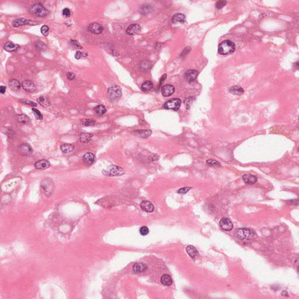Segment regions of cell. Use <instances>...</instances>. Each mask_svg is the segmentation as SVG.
Instances as JSON below:
<instances>
[{
    "label": "cell",
    "instance_id": "16",
    "mask_svg": "<svg viewBox=\"0 0 299 299\" xmlns=\"http://www.w3.org/2000/svg\"><path fill=\"white\" fill-rule=\"evenodd\" d=\"M50 166V162L46 160H40L35 164V167L38 170H46L49 168Z\"/></svg>",
    "mask_w": 299,
    "mask_h": 299
},
{
    "label": "cell",
    "instance_id": "20",
    "mask_svg": "<svg viewBox=\"0 0 299 299\" xmlns=\"http://www.w3.org/2000/svg\"><path fill=\"white\" fill-rule=\"evenodd\" d=\"M19 48V46L11 42H7L4 46V49L8 52H14L16 51Z\"/></svg>",
    "mask_w": 299,
    "mask_h": 299
},
{
    "label": "cell",
    "instance_id": "22",
    "mask_svg": "<svg viewBox=\"0 0 299 299\" xmlns=\"http://www.w3.org/2000/svg\"><path fill=\"white\" fill-rule=\"evenodd\" d=\"M38 102L44 108H49L51 106V102L49 98L45 96H41L37 99Z\"/></svg>",
    "mask_w": 299,
    "mask_h": 299
},
{
    "label": "cell",
    "instance_id": "27",
    "mask_svg": "<svg viewBox=\"0 0 299 299\" xmlns=\"http://www.w3.org/2000/svg\"><path fill=\"white\" fill-rule=\"evenodd\" d=\"M135 134L141 138H147L151 136L152 132L150 130H136L135 131Z\"/></svg>",
    "mask_w": 299,
    "mask_h": 299
},
{
    "label": "cell",
    "instance_id": "33",
    "mask_svg": "<svg viewBox=\"0 0 299 299\" xmlns=\"http://www.w3.org/2000/svg\"><path fill=\"white\" fill-rule=\"evenodd\" d=\"M153 88V84L151 81H147L145 82L141 87V89L143 91H149Z\"/></svg>",
    "mask_w": 299,
    "mask_h": 299
},
{
    "label": "cell",
    "instance_id": "41",
    "mask_svg": "<svg viewBox=\"0 0 299 299\" xmlns=\"http://www.w3.org/2000/svg\"><path fill=\"white\" fill-rule=\"evenodd\" d=\"M191 189V187H184L182 188H181L177 191V193L179 194H185L189 192V191Z\"/></svg>",
    "mask_w": 299,
    "mask_h": 299
},
{
    "label": "cell",
    "instance_id": "32",
    "mask_svg": "<svg viewBox=\"0 0 299 299\" xmlns=\"http://www.w3.org/2000/svg\"><path fill=\"white\" fill-rule=\"evenodd\" d=\"M94 111L95 113H96L97 115L101 116V115H103L104 114L106 113V109L104 105H99L97 106L96 107H95Z\"/></svg>",
    "mask_w": 299,
    "mask_h": 299
},
{
    "label": "cell",
    "instance_id": "12",
    "mask_svg": "<svg viewBox=\"0 0 299 299\" xmlns=\"http://www.w3.org/2000/svg\"><path fill=\"white\" fill-rule=\"evenodd\" d=\"M140 31H141V26L140 25L138 24H133L128 27L126 32L129 35H135L140 32Z\"/></svg>",
    "mask_w": 299,
    "mask_h": 299
},
{
    "label": "cell",
    "instance_id": "4",
    "mask_svg": "<svg viewBox=\"0 0 299 299\" xmlns=\"http://www.w3.org/2000/svg\"><path fill=\"white\" fill-rule=\"evenodd\" d=\"M238 238L242 241H248L252 240L255 236L254 231L250 228H239L236 232Z\"/></svg>",
    "mask_w": 299,
    "mask_h": 299
},
{
    "label": "cell",
    "instance_id": "23",
    "mask_svg": "<svg viewBox=\"0 0 299 299\" xmlns=\"http://www.w3.org/2000/svg\"><path fill=\"white\" fill-rule=\"evenodd\" d=\"M9 87L12 91H18L20 89L22 84H21L20 82L16 79H11L9 81Z\"/></svg>",
    "mask_w": 299,
    "mask_h": 299
},
{
    "label": "cell",
    "instance_id": "1",
    "mask_svg": "<svg viewBox=\"0 0 299 299\" xmlns=\"http://www.w3.org/2000/svg\"><path fill=\"white\" fill-rule=\"evenodd\" d=\"M235 49V44L229 40L222 42L218 46V53L221 55L227 56L234 53Z\"/></svg>",
    "mask_w": 299,
    "mask_h": 299
},
{
    "label": "cell",
    "instance_id": "6",
    "mask_svg": "<svg viewBox=\"0 0 299 299\" xmlns=\"http://www.w3.org/2000/svg\"><path fill=\"white\" fill-rule=\"evenodd\" d=\"M181 104V101L179 98H172L167 101L163 107L166 109L178 111Z\"/></svg>",
    "mask_w": 299,
    "mask_h": 299
},
{
    "label": "cell",
    "instance_id": "11",
    "mask_svg": "<svg viewBox=\"0 0 299 299\" xmlns=\"http://www.w3.org/2000/svg\"><path fill=\"white\" fill-rule=\"evenodd\" d=\"M175 92V87L170 84L164 85L161 88L162 95L165 97H168L172 95Z\"/></svg>",
    "mask_w": 299,
    "mask_h": 299
},
{
    "label": "cell",
    "instance_id": "39",
    "mask_svg": "<svg viewBox=\"0 0 299 299\" xmlns=\"http://www.w3.org/2000/svg\"><path fill=\"white\" fill-rule=\"evenodd\" d=\"M41 33H42V34L43 36H47L49 35V26H47V25H43V26L41 28Z\"/></svg>",
    "mask_w": 299,
    "mask_h": 299
},
{
    "label": "cell",
    "instance_id": "9",
    "mask_svg": "<svg viewBox=\"0 0 299 299\" xmlns=\"http://www.w3.org/2000/svg\"><path fill=\"white\" fill-rule=\"evenodd\" d=\"M219 224L221 229L226 231H231L233 228V225L231 221L230 220V218H221Z\"/></svg>",
    "mask_w": 299,
    "mask_h": 299
},
{
    "label": "cell",
    "instance_id": "49",
    "mask_svg": "<svg viewBox=\"0 0 299 299\" xmlns=\"http://www.w3.org/2000/svg\"><path fill=\"white\" fill-rule=\"evenodd\" d=\"M166 77H167V74H164V75H162V77L161 78V80H160V85H161L162 84V82H163L164 81V80H165V79L166 78Z\"/></svg>",
    "mask_w": 299,
    "mask_h": 299
},
{
    "label": "cell",
    "instance_id": "3",
    "mask_svg": "<svg viewBox=\"0 0 299 299\" xmlns=\"http://www.w3.org/2000/svg\"><path fill=\"white\" fill-rule=\"evenodd\" d=\"M30 12L33 15L39 17L46 16L49 14V11L41 3H36L30 8Z\"/></svg>",
    "mask_w": 299,
    "mask_h": 299
},
{
    "label": "cell",
    "instance_id": "36",
    "mask_svg": "<svg viewBox=\"0 0 299 299\" xmlns=\"http://www.w3.org/2000/svg\"><path fill=\"white\" fill-rule=\"evenodd\" d=\"M32 110L33 113L34 114V116L36 119H38V120L43 119V115H42V113L39 110H38L37 109H35L34 108H33Z\"/></svg>",
    "mask_w": 299,
    "mask_h": 299
},
{
    "label": "cell",
    "instance_id": "47",
    "mask_svg": "<svg viewBox=\"0 0 299 299\" xmlns=\"http://www.w3.org/2000/svg\"><path fill=\"white\" fill-rule=\"evenodd\" d=\"M22 102V104H26V105H30V106H33V107H36V106H37V104H36V103H35L34 102L30 101H23Z\"/></svg>",
    "mask_w": 299,
    "mask_h": 299
},
{
    "label": "cell",
    "instance_id": "17",
    "mask_svg": "<svg viewBox=\"0 0 299 299\" xmlns=\"http://www.w3.org/2000/svg\"><path fill=\"white\" fill-rule=\"evenodd\" d=\"M140 207L142 210L148 213H151L154 210L153 204L148 201H143L141 202L140 204Z\"/></svg>",
    "mask_w": 299,
    "mask_h": 299
},
{
    "label": "cell",
    "instance_id": "15",
    "mask_svg": "<svg viewBox=\"0 0 299 299\" xmlns=\"http://www.w3.org/2000/svg\"><path fill=\"white\" fill-rule=\"evenodd\" d=\"M198 72L196 70H188L184 74L185 78L188 81H194L198 76Z\"/></svg>",
    "mask_w": 299,
    "mask_h": 299
},
{
    "label": "cell",
    "instance_id": "37",
    "mask_svg": "<svg viewBox=\"0 0 299 299\" xmlns=\"http://www.w3.org/2000/svg\"><path fill=\"white\" fill-rule=\"evenodd\" d=\"M88 56V53L85 52H81L80 51H77L75 53V57L76 59H81L82 58H84Z\"/></svg>",
    "mask_w": 299,
    "mask_h": 299
},
{
    "label": "cell",
    "instance_id": "43",
    "mask_svg": "<svg viewBox=\"0 0 299 299\" xmlns=\"http://www.w3.org/2000/svg\"><path fill=\"white\" fill-rule=\"evenodd\" d=\"M227 1H219L216 3V8L220 9L221 8H223L224 6L226 5Z\"/></svg>",
    "mask_w": 299,
    "mask_h": 299
},
{
    "label": "cell",
    "instance_id": "19",
    "mask_svg": "<svg viewBox=\"0 0 299 299\" xmlns=\"http://www.w3.org/2000/svg\"><path fill=\"white\" fill-rule=\"evenodd\" d=\"M19 150L21 153L25 155H29L33 153V148L28 144L22 145L19 147Z\"/></svg>",
    "mask_w": 299,
    "mask_h": 299
},
{
    "label": "cell",
    "instance_id": "44",
    "mask_svg": "<svg viewBox=\"0 0 299 299\" xmlns=\"http://www.w3.org/2000/svg\"><path fill=\"white\" fill-rule=\"evenodd\" d=\"M150 12V8L147 6H143L140 8V12H141L143 15H146L148 12Z\"/></svg>",
    "mask_w": 299,
    "mask_h": 299
},
{
    "label": "cell",
    "instance_id": "2",
    "mask_svg": "<svg viewBox=\"0 0 299 299\" xmlns=\"http://www.w3.org/2000/svg\"><path fill=\"white\" fill-rule=\"evenodd\" d=\"M125 173V171L122 168L115 165H111L102 171V174L108 177L121 176Z\"/></svg>",
    "mask_w": 299,
    "mask_h": 299
},
{
    "label": "cell",
    "instance_id": "5",
    "mask_svg": "<svg viewBox=\"0 0 299 299\" xmlns=\"http://www.w3.org/2000/svg\"><path fill=\"white\" fill-rule=\"evenodd\" d=\"M108 97L111 101H115L121 96L122 91L119 86L113 85L108 89Z\"/></svg>",
    "mask_w": 299,
    "mask_h": 299
},
{
    "label": "cell",
    "instance_id": "24",
    "mask_svg": "<svg viewBox=\"0 0 299 299\" xmlns=\"http://www.w3.org/2000/svg\"><path fill=\"white\" fill-rule=\"evenodd\" d=\"M185 21V16L181 13L176 14L172 18V22L173 24L184 23Z\"/></svg>",
    "mask_w": 299,
    "mask_h": 299
},
{
    "label": "cell",
    "instance_id": "13",
    "mask_svg": "<svg viewBox=\"0 0 299 299\" xmlns=\"http://www.w3.org/2000/svg\"><path fill=\"white\" fill-rule=\"evenodd\" d=\"M22 87L25 91L28 92H33L36 90V86L32 81L25 80L22 82Z\"/></svg>",
    "mask_w": 299,
    "mask_h": 299
},
{
    "label": "cell",
    "instance_id": "42",
    "mask_svg": "<svg viewBox=\"0 0 299 299\" xmlns=\"http://www.w3.org/2000/svg\"><path fill=\"white\" fill-rule=\"evenodd\" d=\"M207 164L209 165H210V166H220V163L218 162V161H216V160H208L207 161Z\"/></svg>",
    "mask_w": 299,
    "mask_h": 299
},
{
    "label": "cell",
    "instance_id": "18",
    "mask_svg": "<svg viewBox=\"0 0 299 299\" xmlns=\"http://www.w3.org/2000/svg\"><path fill=\"white\" fill-rule=\"evenodd\" d=\"M243 179L245 184L249 185L254 184L258 181V178L256 176L251 174H245L243 175Z\"/></svg>",
    "mask_w": 299,
    "mask_h": 299
},
{
    "label": "cell",
    "instance_id": "45",
    "mask_svg": "<svg viewBox=\"0 0 299 299\" xmlns=\"http://www.w3.org/2000/svg\"><path fill=\"white\" fill-rule=\"evenodd\" d=\"M66 76H67V78H68V80H71V81L74 80L75 78V74L74 73H72V72H68L66 74Z\"/></svg>",
    "mask_w": 299,
    "mask_h": 299
},
{
    "label": "cell",
    "instance_id": "8",
    "mask_svg": "<svg viewBox=\"0 0 299 299\" xmlns=\"http://www.w3.org/2000/svg\"><path fill=\"white\" fill-rule=\"evenodd\" d=\"M37 24H38L36 22L32 21L27 19L26 18H17L12 22V26L14 27H19V26L25 25H35Z\"/></svg>",
    "mask_w": 299,
    "mask_h": 299
},
{
    "label": "cell",
    "instance_id": "7",
    "mask_svg": "<svg viewBox=\"0 0 299 299\" xmlns=\"http://www.w3.org/2000/svg\"><path fill=\"white\" fill-rule=\"evenodd\" d=\"M42 188L44 190L46 194L50 196L53 191L54 185L52 181L49 179H45L42 182Z\"/></svg>",
    "mask_w": 299,
    "mask_h": 299
},
{
    "label": "cell",
    "instance_id": "26",
    "mask_svg": "<svg viewBox=\"0 0 299 299\" xmlns=\"http://www.w3.org/2000/svg\"><path fill=\"white\" fill-rule=\"evenodd\" d=\"M161 282L165 286H170L172 284V279L171 276L168 274H164L161 277Z\"/></svg>",
    "mask_w": 299,
    "mask_h": 299
},
{
    "label": "cell",
    "instance_id": "21",
    "mask_svg": "<svg viewBox=\"0 0 299 299\" xmlns=\"http://www.w3.org/2000/svg\"><path fill=\"white\" fill-rule=\"evenodd\" d=\"M147 266L143 263H136L133 267V270L135 273H142L146 271Z\"/></svg>",
    "mask_w": 299,
    "mask_h": 299
},
{
    "label": "cell",
    "instance_id": "14",
    "mask_svg": "<svg viewBox=\"0 0 299 299\" xmlns=\"http://www.w3.org/2000/svg\"><path fill=\"white\" fill-rule=\"evenodd\" d=\"M82 160L87 165L91 166L95 161V157L94 154L87 153L83 155Z\"/></svg>",
    "mask_w": 299,
    "mask_h": 299
},
{
    "label": "cell",
    "instance_id": "10",
    "mask_svg": "<svg viewBox=\"0 0 299 299\" xmlns=\"http://www.w3.org/2000/svg\"><path fill=\"white\" fill-rule=\"evenodd\" d=\"M88 29L90 32L96 35H99L104 30V28L101 25L95 22L89 25V26L88 27Z\"/></svg>",
    "mask_w": 299,
    "mask_h": 299
},
{
    "label": "cell",
    "instance_id": "34",
    "mask_svg": "<svg viewBox=\"0 0 299 299\" xmlns=\"http://www.w3.org/2000/svg\"><path fill=\"white\" fill-rule=\"evenodd\" d=\"M35 48L37 50L42 51H45L47 49V46L43 42L38 41H37L35 43Z\"/></svg>",
    "mask_w": 299,
    "mask_h": 299
},
{
    "label": "cell",
    "instance_id": "25",
    "mask_svg": "<svg viewBox=\"0 0 299 299\" xmlns=\"http://www.w3.org/2000/svg\"><path fill=\"white\" fill-rule=\"evenodd\" d=\"M93 137V135L88 133H81L80 135V141L82 143H87L90 141Z\"/></svg>",
    "mask_w": 299,
    "mask_h": 299
},
{
    "label": "cell",
    "instance_id": "48",
    "mask_svg": "<svg viewBox=\"0 0 299 299\" xmlns=\"http://www.w3.org/2000/svg\"><path fill=\"white\" fill-rule=\"evenodd\" d=\"M5 92H6V87L1 85L0 87V92H1V94H4L5 93Z\"/></svg>",
    "mask_w": 299,
    "mask_h": 299
},
{
    "label": "cell",
    "instance_id": "30",
    "mask_svg": "<svg viewBox=\"0 0 299 299\" xmlns=\"http://www.w3.org/2000/svg\"><path fill=\"white\" fill-rule=\"evenodd\" d=\"M186 252L188 254V255L192 258H194L197 254H198V252L197 250L195 248V247L192 245H188L186 248Z\"/></svg>",
    "mask_w": 299,
    "mask_h": 299
},
{
    "label": "cell",
    "instance_id": "31",
    "mask_svg": "<svg viewBox=\"0 0 299 299\" xmlns=\"http://www.w3.org/2000/svg\"><path fill=\"white\" fill-rule=\"evenodd\" d=\"M229 91H230V93H231L233 95H241L244 92V89H243V88L238 87V86H236V85L231 87L229 89Z\"/></svg>",
    "mask_w": 299,
    "mask_h": 299
},
{
    "label": "cell",
    "instance_id": "40",
    "mask_svg": "<svg viewBox=\"0 0 299 299\" xmlns=\"http://www.w3.org/2000/svg\"><path fill=\"white\" fill-rule=\"evenodd\" d=\"M149 233V229L147 226H142L140 229V233L141 235H146Z\"/></svg>",
    "mask_w": 299,
    "mask_h": 299
},
{
    "label": "cell",
    "instance_id": "28",
    "mask_svg": "<svg viewBox=\"0 0 299 299\" xmlns=\"http://www.w3.org/2000/svg\"><path fill=\"white\" fill-rule=\"evenodd\" d=\"M60 149L63 154H68L72 152L74 147L70 144H63L60 146Z\"/></svg>",
    "mask_w": 299,
    "mask_h": 299
},
{
    "label": "cell",
    "instance_id": "29",
    "mask_svg": "<svg viewBox=\"0 0 299 299\" xmlns=\"http://www.w3.org/2000/svg\"><path fill=\"white\" fill-rule=\"evenodd\" d=\"M16 118L17 121L19 122V123H24V124H28V123H30V121H31V119L27 115H26L25 114H21V115H17Z\"/></svg>",
    "mask_w": 299,
    "mask_h": 299
},
{
    "label": "cell",
    "instance_id": "38",
    "mask_svg": "<svg viewBox=\"0 0 299 299\" xmlns=\"http://www.w3.org/2000/svg\"><path fill=\"white\" fill-rule=\"evenodd\" d=\"M71 46H73V48H74L75 49H82V47L81 46V45L80 44V43L76 40H71V41L70 42Z\"/></svg>",
    "mask_w": 299,
    "mask_h": 299
},
{
    "label": "cell",
    "instance_id": "35",
    "mask_svg": "<svg viewBox=\"0 0 299 299\" xmlns=\"http://www.w3.org/2000/svg\"><path fill=\"white\" fill-rule=\"evenodd\" d=\"M82 123L85 126H94L95 124V121L91 119H86L82 121Z\"/></svg>",
    "mask_w": 299,
    "mask_h": 299
},
{
    "label": "cell",
    "instance_id": "46",
    "mask_svg": "<svg viewBox=\"0 0 299 299\" xmlns=\"http://www.w3.org/2000/svg\"><path fill=\"white\" fill-rule=\"evenodd\" d=\"M63 15L65 17H69L71 15V12L70 9L65 8L63 10Z\"/></svg>",
    "mask_w": 299,
    "mask_h": 299
}]
</instances>
